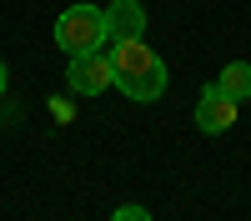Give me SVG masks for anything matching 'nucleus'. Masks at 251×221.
Returning <instances> with one entry per match:
<instances>
[{
    "mask_svg": "<svg viewBox=\"0 0 251 221\" xmlns=\"http://www.w3.org/2000/svg\"><path fill=\"white\" fill-rule=\"evenodd\" d=\"M106 40H111V30H106V10H100V5H71V10H60V20H55V46L60 50L80 55V50H100Z\"/></svg>",
    "mask_w": 251,
    "mask_h": 221,
    "instance_id": "2",
    "label": "nucleus"
},
{
    "mask_svg": "<svg viewBox=\"0 0 251 221\" xmlns=\"http://www.w3.org/2000/svg\"><path fill=\"white\" fill-rule=\"evenodd\" d=\"M5 86H10V71H5V60H0V96H5Z\"/></svg>",
    "mask_w": 251,
    "mask_h": 221,
    "instance_id": "8",
    "label": "nucleus"
},
{
    "mask_svg": "<svg viewBox=\"0 0 251 221\" xmlns=\"http://www.w3.org/2000/svg\"><path fill=\"white\" fill-rule=\"evenodd\" d=\"M106 30H111V40L146 35V5L141 0H116V5H106Z\"/></svg>",
    "mask_w": 251,
    "mask_h": 221,
    "instance_id": "5",
    "label": "nucleus"
},
{
    "mask_svg": "<svg viewBox=\"0 0 251 221\" xmlns=\"http://www.w3.org/2000/svg\"><path fill=\"white\" fill-rule=\"evenodd\" d=\"M216 86H221L226 96H236V100H251V66H246V60H231V66L221 71Z\"/></svg>",
    "mask_w": 251,
    "mask_h": 221,
    "instance_id": "6",
    "label": "nucleus"
},
{
    "mask_svg": "<svg viewBox=\"0 0 251 221\" xmlns=\"http://www.w3.org/2000/svg\"><path fill=\"white\" fill-rule=\"evenodd\" d=\"M111 71H116V86H121V96H131V100H161L166 96V66H161V55L146 46V35H136V40H111Z\"/></svg>",
    "mask_w": 251,
    "mask_h": 221,
    "instance_id": "1",
    "label": "nucleus"
},
{
    "mask_svg": "<svg viewBox=\"0 0 251 221\" xmlns=\"http://www.w3.org/2000/svg\"><path fill=\"white\" fill-rule=\"evenodd\" d=\"M111 221H151V211H146V206H121Z\"/></svg>",
    "mask_w": 251,
    "mask_h": 221,
    "instance_id": "7",
    "label": "nucleus"
},
{
    "mask_svg": "<svg viewBox=\"0 0 251 221\" xmlns=\"http://www.w3.org/2000/svg\"><path fill=\"white\" fill-rule=\"evenodd\" d=\"M236 116H241V100L236 96H226L221 86H206L201 91V100H196V131L221 136V131L236 126Z\"/></svg>",
    "mask_w": 251,
    "mask_h": 221,
    "instance_id": "4",
    "label": "nucleus"
},
{
    "mask_svg": "<svg viewBox=\"0 0 251 221\" xmlns=\"http://www.w3.org/2000/svg\"><path fill=\"white\" fill-rule=\"evenodd\" d=\"M66 86H71L75 96H100V91H111V86H116L111 55H106V50H80V55H71Z\"/></svg>",
    "mask_w": 251,
    "mask_h": 221,
    "instance_id": "3",
    "label": "nucleus"
}]
</instances>
